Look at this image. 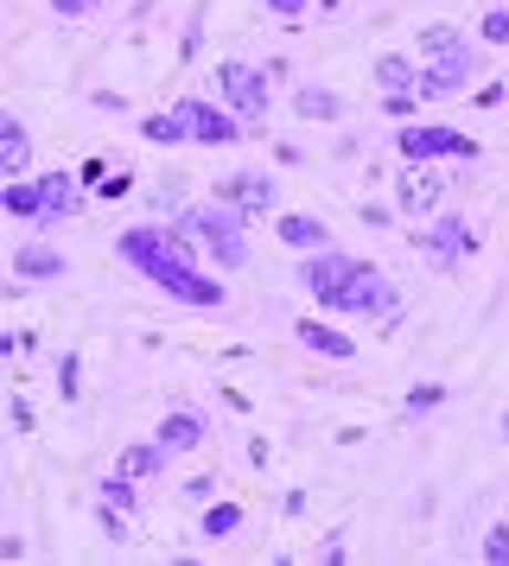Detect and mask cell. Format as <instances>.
<instances>
[{
  "instance_id": "1",
  "label": "cell",
  "mask_w": 509,
  "mask_h": 566,
  "mask_svg": "<svg viewBox=\"0 0 509 566\" xmlns=\"http://www.w3.org/2000/svg\"><path fill=\"white\" fill-rule=\"evenodd\" d=\"M115 255L141 274V281H153L166 300H178V306H198V312H217L229 300V286L217 281V274H204L198 261V242L178 230H159V223H141V230H122V242H115Z\"/></svg>"
},
{
  "instance_id": "2",
  "label": "cell",
  "mask_w": 509,
  "mask_h": 566,
  "mask_svg": "<svg viewBox=\"0 0 509 566\" xmlns=\"http://www.w3.org/2000/svg\"><path fill=\"white\" fill-rule=\"evenodd\" d=\"M249 223L254 217H242V210L224 205V198H210V205H185L173 217V230L191 235L204 255H210V268H224V274L249 268Z\"/></svg>"
},
{
  "instance_id": "3",
  "label": "cell",
  "mask_w": 509,
  "mask_h": 566,
  "mask_svg": "<svg viewBox=\"0 0 509 566\" xmlns=\"http://www.w3.org/2000/svg\"><path fill=\"white\" fill-rule=\"evenodd\" d=\"M268 71H254V64H242V57H229V64H217V96H224L236 115H242V128L261 134L268 128V108H274V96H268Z\"/></svg>"
},
{
  "instance_id": "4",
  "label": "cell",
  "mask_w": 509,
  "mask_h": 566,
  "mask_svg": "<svg viewBox=\"0 0 509 566\" xmlns=\"http://www.w3.org/2000/svg\"><path fill=\"white\" fill-rule=\"evenodd\" d=\"M325 312H351V318H388V312H395V281L382 274L376 261H356V274L325 300Z\"/></svg>"
},
{
  "instance_id": "5",
  "label": "cell",
  "mask_w": 509,
  "mask_h": 566,
  "mask_svg": "<svg viewBox=\"0 0 509 566\" xmlns=\"http://www.w3.org/2000/svg\"><path fill=\"white\" fill-rule=\"evenodd\" d=\"M395 154L407 166H433V159H478V140L458 128H427V122H407L395 128Z\"/></svg>"
},
{
  "instance_id": "6",
  "label": "cell",
  "mask_w": 509,
  "mask_h": 566,
  "mask_svg": "<svg viewBox=\"0 0 509 566\" xmlns=\"http://www.w3.org/2000/svg\"><path fill=\"white\" fill-rule=\"evenodd\" d=\"M484 71V45H453V52H439V57H427V71H420V96L427 103H446V96H465L471 90V77Z\"/></svg>"
},
{
  "instance_id": "7",
  "label": "cell",
  "mask_w": 509,
  "mask_h": 566,
  "mask_svg": "<svg viewBox=\"0 0 509 566\" xmlns=\"http://www.w3.org/2000/svg\"><path fill=\"white\" fill-rule=\"evenodd\" d=\"M178 115H185V128H191V147H236V140H249V128H242V115L229 103H204V96H185V103H173Z\"/></svg>"
},
{
  "instance_id": "8",
  "label": "cell",
  "mask_w": 509,
  "mask_h": 566,
  "mask_svg": "<svg viewBox=\"0 0 509 566\" xmlns=\"http://www.w3.org/2000/svg\"><path fill=\"white\" fill-rule=\"evenodd\" d=\"M414 249H427L439 274H458L465 261L478 255V230H471L465 217H453V210H446V217H439L433 230H414Z\"/></svg>"
},
{
  "instance_id": "9",
  "label": "cell",
  "mask_w": 509,
  "mask_h": 566,
  "mask_svg": "<svg viewBox=\"0 0 509 566\" xmlns=\"http://www.w3.org/2000/svg\"><path fill=\"white\" fill-rule=\"evenodd\" d=\"M71 217H83V179L76 172H45L39 179V223L32 230H58Z\"/></svg>"
},
{
  "instance_id": "10",
  "label": "cell",
  "mask_w": 509,
  "mask_h": 566,
  "mask_svg": "<svg viewBox=\"0 0 509 566\" xmlns=\"http://www.w3.org/2000/svg\"><path fill=\"white\" fill-rule=\"evenodd\" d=\"M210 198L236 205L242 217H268L274 210V179L268 172H224V179L210 185Z\"/></svg>"
},
{
  "instance_id": "11",
  "label": "cell",
  "mask_w": 509,
  "mask_h": 566,
  "mask_svg": "<svg viewBox=\"0 0 509 566\" xmlns=\"http://www.w3.org/2000/svg\"><path fill=\"white\" fill-rule=\"evenodd\" d=\"M439 205H446V179L433 166H407L402 179H395V210L402 217H433Z\"/></svg>"
},
{
  "instance_id": "12",
  "label": "cell",
  "mask_w": 509,
  "mask_h": 566,
  "mask_svg": "<svg viewBox=\"0 0 509 566\" xmlns=\"http://www.w3.org/2000/svg\"><path fill=\"white\" fill-rule=\"evenodd\" d=\"M351 274H356V255H337V249H312V255L300 261V281H305V293H312L319 306H325Z\"/></svg>"
},
{
  "instance_id": "13",
  "label": "cell",
  "mask_w": 509,
  "mask_h": 566,
  "mask_svg": "<svg viewBox=\"0 0 509 566\" xmlns=\"http://www.w3.org/2000/svg\"><path fill=\"white\" fill-rule=\"evenodd\" d=\"M13 274H20V281H64L71 261L58 255L51 242H20V249H13Z\"/></svg>"
},
{
  "instance_id": "14",
  "label": "cell",
  "mask_w": 509,
  "mask_h": 566,
  "mask_svg": "<svg viewBox=\"0 0 509 566\" xmlns=\"http://www.w3.org/2000/svg\"><path fill=\"white\" fill-rule=\"evenodd\" d=\"M204 433H210V427H204V413H191V408H173L159 427H153V439H159L166 452H198Z\"/></svg>"
},
{
  "instance_id": "15",
  "label": "cell",
  "mask_w": 509,
  "mask_h": 566,
  "mask_svg": "<svg viewBox=\"0 0 509 566\" xmlns=\"http://www.w3.org/2000/svg\"><path fill=\"white\" fill-rule=\"evenodd\" d=\"M300 344L312 350V357H331V363H351L356 357V337L337 332V325H325V318H300Z\"/></svg>"
},
{
  "instance_id": "16",
  "label": "cell",
  "mask_w": 509,
  "mask_h": 566,
  "mask_svg": "<svg viewBox=\"0 0 509 566\" xmlns=\"http://www.w3.org/2000/svg\"><path fill=\"white\" fill-rule=\"evenodd\" d=\"M32 166V134L20 115H0V179H25Z\"/></svg>"
},
{
  "instance_id": "17",
  "label": "cell",
  "mask_w": 509,
  "mask_h": 566,
  "mask_svg": "<svg viewBox=\"0 0 509 566\" xmlns=\"http://www.w3.org/2000/svg\"><path fill=\"white\" fill-rule=\"evenodd\" d=\"M274 235L293 249V255H312V249H331V230L319 223V217H305V210H287L274 223Z\"/></svg>"
},
{
  "instance_id": "18",
  "label": "cell",
  "mask_w": 509,
  "mask_h": 566,
  "mask_svg": "<svg viewBox=\"0 0 509 566\" xmlns=\"http://www.w3.org/2000/svg\"><path fill=\"white\" fill-rule=\"evenodd\" d=\"M166 459H173V452H166L159 439H127L122 452H115V471H127V478H141V484H147V478L166 471Z\"/></svg>"
},
{
  "instance_id": "19",
  "label": "cell",
  "mask_w": 509,
  "mask_h": 566,
  "mask_svg": "<svg viewBox=\"0 0 509 566\" xmlns=\"http://www.w3.org/2000/svg\"><path fill=\"white\" fill-rule=\"evenodd\" d=\"M293 115H300V122H337L344 103H337V90H325V83H300V90H293Z\"/></svg>"
},
{
  "instance_id": "20",
  "label": "cell",
  "mask_w": 509,
  "mask_h": 566,
  "mask_svg": "<svg viewBox=\"0 0 509 566\" xmlns=\"http://www.w3.org/2000/svg\"><path fill=\"white\" fill-rule=\"evenodd\" d=\"M0 210L20 217V223H39V179H7L0 185Z\"/></svg>"
},
{
  "instance_id": "21",
  "label": "cell",
  "mask_w": 509,
  "mask_h": 566,
  "mask_svg": "<svg viewBox=\"0 0 509 566\" xmlns=\"http://www.w3.org/2000/svg\"><path fill=\"white\" fill-rule=\"evenodd\" d=\"M141 140H153V147H185L191 128H185L178 108H166V115H147V122H141Z\"/></svg>"
},
{
  "instance_id": "22",
  "label": "cell",
  "mask_w": 509,
  "mask_h": 566,
  "mask_svg": "<svg viewBox=\"0 0 509 566\" xmlns=\"http://www.w3.org/2000/svg\"><path fill=\"white\" fill-rule=\"evenodd\" d=\"M134 484H141V478H127V471H108V478L96 484V496L108 503V510L134 515V510H141V490H134Z\"/></svg>"
},
{
  "instance_id": "23",
  "label": "cell",
  "mask_w": 509,
  "mask_h": 566,
  "mask_svg": "<svg viewBox=\"0 0 509 566\" xmlns=\"http://www.w3.org/2000/svg\"><path fill=\"white\" fill-rule=\"evenodd\" d=\"M236 528H242V503H204V522H198L204 541H229Z\"/></svg>"
},
{
  "instance_id": "24",
  "label": "cell",
  "mask_w": 509,
  "mask_h": 566,
  "mask_svg": "<svg viewBox=\"0 0 509 566\" xmlns=\"http://www.w3.org/2000/svg\"><path fill=\"white\" fill-rule=\"evenodd\" d=\"M376 90H420V71H414L402 52H382L376 57Z\"/></svg>"
},
{
  "instance_id": "25",
  "label": "cell",
  "mask_w": 509,
  "mask_h": 566,
  "mask_svg": "<svg viewBox=\"0 0 509 566\" xmlns=\"http://www.w3.org/2000/svg\"><path fill=\"white\" fill-rule=\"evenodd\" d=\"M420 103H427L420 90H382V108H388L395 122H414V108H420Z\"/></svg>"
},
{
  "instance_id": "26",
  "label": "cell",
  "mask_w": 509,
  "mask_h": 566,
  "mask_svg": "<svg viewBox=\"0 0 509 566\" xmlns=\"http://www.w3.org/2000/svg\"><path fill=\"white\" fill-rule=\"evenodd\" d=\"M478 39H484V45H509V7H490V13H484Z\"/></svg>"
},
{
  "instance_id": "27",
  "label": "cell",
  "mask_w": 509,
  "mask_h": 566,
  "mask_svg": "<svg viewBox=\"0 0 509 566\" xmlns=\"http://www.w3.org/2000/svg\"><path fill=\"white\" fill-rule=\"evenodd\" d=\"M58 395H64V401H76V395H83V357L58 363Z\"/></svg>"
},
{
  "instance_id": "28",
  "label": "cell",
  "mask_w": 509,
  "mask_h": 566,
  "mask_svg": "<svg viewBox=\"0 0 509 566\" xmlns=\"http://www.w3.org/2000/svg\"><path fill=\"white\" fill-rule=\"evenodd\" d=\"M484 560L509 566V522H490V535H484Z\"/></svg>"
},
{
  "instance_id": "29",
  "label": "cell",
  "mask_w": 509,
  "mask_h": 566,
  "mask_svg": "<svg viewBox=\"0 0 509 566\" xmlns=\"http://www.w3.org/2000/svg\"><path fill=\"white\" fill-rule=\"evenodd\" d=\"M453 45H465V39H458V27H427V32H420V52H427V57L453 52Z\"/></svg>"
},
{
  "instance_id": "30",
  "label": "cell",
  "mask_w": 509,
  "mask_h": 566,
  "mask_svg": "<svg viewBox=\"0 0 509 566\" xmlns=\"http://www.w3.org/2000/svg\"><path fill=\"white\" fill-rule=\"evenodd\" d=\"M439 401H446V388H439V382H420V388H407V413H433Z\"/></svg>"
},
{
  "instance_id": "31",
  "label": "cell",
  "mask_w": 509,
  "mask_h": 566,
  "mask_svg": "<svg viewBox=\"0 0 509 566\" xmlns=\"http://www.w3.org/2000/svg\"><path fill=\"white\" fill-rule=\"evenodd\" d=\"M261 13H274V20H305L312 0H261Z\"/></svg>"
},
{
  "instance_id": "32",
  "label": "cell",
  "mask_w": 509,
  "mask_h": 566,
  "mask_svg": "<svg viewBox=\"0 0 509 566\" xmlns=\"http://www.w3.org/2000/svg\"><path fill=\"white\" fill-rule=\"evenodd\" d=\"M96 7H102V0H51V13H58V20H90Z\"/></svg>"
},
{
  "instance_id": "33",
  "label": "cell",
  "mask_w": 509,
  "mask_h": 566,
  "mask_svg": "<svg viewBox=\"0 0 509 566\" xmlns=\"http://www.w3.org/2000/svg\"><path fill=\"white\" fill-rule=\"evenodd\" d=\"M96 191L102 198H127L134 191V172H108V179H96Z\"/></svg>"
},
{
  "instance_id": "34",
  "label": "cell",
  "mask_w": 509,
  "mask_h": 566,
  "mask_svg": "<svg viewBox=\"0 0 509 566\" xmlns=\"http://www.w3.org/2000/svg\"><path fill=\"white\" fill-rule=\"evenodd\" d=\"M185 503H217V478H191L185 484Z\"/></svg>"
},
{
  "instance_id": "35",
  "label": "cell",
  "mask_w": 509,
  "mask_h": 566,
  "mask_svg": "<svg viewBox=\"0 0 509 566\" xmlns=\"http://www.w3.org/2000/svg\"><path fill=\"white\" fill-rule=\"evenodd\" d=\"M102 535H108V541H127V515L108 510V503H102Z\"/></svg>"
},
{
  "instance_id": "36",
  "label": "cell",
  "mask_w": 509,
  "mask_h": 566,
  "mask_svg": "<svg viewBox=\"0 0 509 566\" xmlns=\"http://www.w3.org/2000/svg\"><path fill=\"white\" fill-rule=\"evenodd\" d=\"M7 420H13V433H32V408H25L20 395H13V401H7Z\"/></svg>"
},
{
  "instance_id": "37",
  "label": "cell",
  "mask_w": 509,
  "mask_h": 566,
  "mask_svg": "<svg viewBox=\"0 0 509 566\" xmlns=\"http://www.w3.org/2000/svg\"><path fill=\"white\" fill-rule=\"evenodd\" d=\"M503 439H509V413H503Z\"/></svg>"
},
{
  "instance_id": "38",
  "label": "cell",
  "mask_w": 509,
  "mask_h": 566,
  "mask_svg": "<svg viewBox=\"0 0 509 566\" xmlns=\"http://www.w3.org/2000/svg\"><path fill=\"white\" fill-rule=\"evenodd\" d=\"M319 7H337V0H319Z\"/></svg>"
}]
</instances>
